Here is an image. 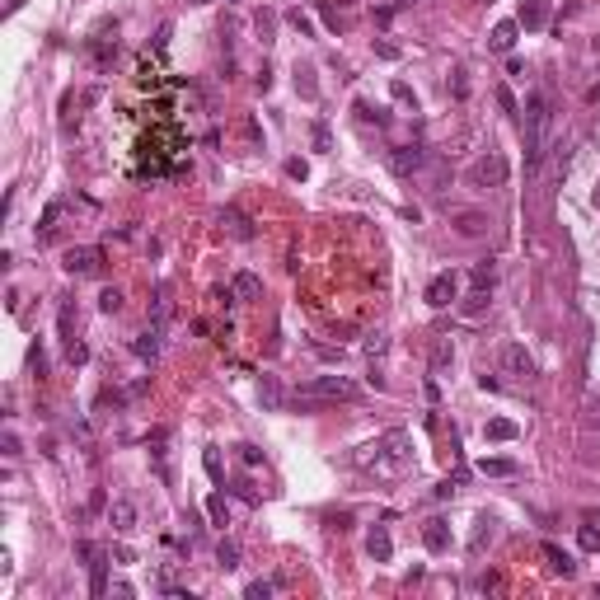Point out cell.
I'll return each instance as SVG.
<instances>
[{
  "label": "cell",
  "mask_w": 600,
  "mask_h": 600,
  "mask_svg": "<svg viewBox=\"0 0 600 600\" xmlns=\"http://www.w3.org/2000/svg\"><path fill=\"white\" fill-rule=\"evenodd\" d=\"M352 460H357V469L375 474V478H403L413 469V441H408V432H385L380 441L362 445Z\"/></svg>",
  "instance_id": "1"
},
{
  "label": "cell",
  "mask_w": 600,
  "mask_h": 600,
  "mask_svg": "<svg viewBox=\"0 0 600 600\" xmlns=\"http://www.w3.org/2000/svg\"><path fill=\"white\" fill-rule=\"evenodd\" d=\"M28 366H33V375H38V380H47V352H43V342H33V347H28Z\"/></svg>",
  "instance_id": "35"
},
{
  "label": "cell",
  "mask_w": 600,
  "mask_h": 600,
  "mask_svg": "<svg viewBox=\"0 0 600 600\" xmlns=\"http://www.w3.org/2000/svg\"><path fill=\"white\" fill-rule=\"evenodd\" d=\"M99 310H104V314H118V310H122V291L108 287L104 296H99Z\"/></svg>",
  "instance_id": "39"
},
{
  "label": "cell",
  "mask_w": 600,
  "mask_h": 600,
  "mask_svg": "<svg viewBox=\"0 0 600 600\" xmlns=\"http://www.w3.org/2000/svg\"><path fill=\"white\" fill-rule=\"evenodd\" d=\"M108 525H113L118 535H131V530H136V502H131V497H113V502H108Z\"/></svg>",
  "instance_id": "12"
},
{
  "label": "cell",
  "mask_w": 600,
  "mask_h": 600,
  "mask_svg": "<svg viewBox=\"0 0 600 600\" xmlns=\"http://www.w3.org/2000/svg\"><path fill=\"white\" fill-rule=\"evenodd\" d=\"M488 300H493V287H469V296L460 300V314H465V319H478V314L488 310Z\"/></svg>",
  "instance_id": "20"
},
{
  "label": "cell",
  "mask_w": 600,
  "mask_h": 600,
  "mask_svg": "<svg viewBox=\"0 0 600 600\" xmlns=\"http://www.w3.org/2000/svg\"><path fill=\"white\" fill-rule=\"evenodd\" d=\"M422 544H427V553H445V548H450V521H445V516L422 521Z\"/></svg>",
  "instance_id": "13"
},
{
  "label": "cell",
  "mask_w": 600,
  "mask_h": 600,
  "mask_svg": "<svg viewBox=\"0 0 600 600\" xmlns=\"http://www.w3.org/2000/svg\"><path fill=\"white\" fill-rule=\"evenodd\" d=\"M357 380L347 375H314L305 385H296V408H319V403H352L357 399Z\"/></svg>",
  "instance_id": "3"
},
{
  "label": "cell",
  "mask_w": 600,
  "mask_h": 600,
  "mask_svg": "<svg viewBox=\"0 0 600 600\" xmlns=\"http://www.w3.org/2000/svg\"><path fill=\"white\" fill-rule=\"evenodd\" d=\"M235 493L244 497V502H258V493H254V488H249V483H244V478H239V483H235Z\"/></svg>",
  "instance_id": "51"
},
{
  "label": "cell",
  "mask_w": 600,
  "mask_h": 600,
  "mask_svg": "<svg viewBox=\"0 0 600 600\" xmlns=\"http://www.w3.org/2000/svg\"><path fill=\"white\" fill-rule=\"evenodd\" d=\"M502 375H511V380H530L535 375V357L525 352V342H507L502 347Z\"/></svg>",
  "instance_id": "8"
},
{
  "label": "cell",
  "mask_w": 600,
  "mask_h": 600,
  "mask_svg": "<svg viewBox=\"0 0 600 600\" xmlns=\"http://www.w3.org/2000/svg\"><path fill=\"white\" fill-rule=\"evenodd\" d=\"M319 19L333 33H347V28L357 24V10H352V0H319Z\"/></svg>",
  "instance_id": "9"
},
{
  "label": "cell",
  "mask_w": 600,
  "mask_h": 600,
  "mask_svg": "<svg viewBox=\"0 0 600 600\" xmlns=\"http://www.w3.org/2000/svg\"><path fill=\"white\" fill-rule=\"evenodd\" d=\"M385 347H390V338H385V333H370V338H366V352H370V357H380Z\"/></svg>",
  "instance_id": "47"
},
{
  "label": "cell",
  "mask_w": 600,
  "mask_h": 600,
  "mask_svg": "<svg viewBox=\"0 0 600 600\" xmlns=\"http://www.w3.org/2000/svg\"><path fill=\"white\" fill-rule=\"evenodd\" d=\"M497 104H502V113H511V118L521 113V108H516V99H511V89H507V85H497Z\"/></svg>",
  "instance_id": "45"
},
{
  "label": "cell",
  "mask_w": 600,
  "mask_h": 600,
  "mask_svg": "<svg viewBox=\"0 0 600 600\" xmlns=\"http://www.w3.org/2000/svg\"><path fill=\"white\" fill-rule=\"evenodd\" d=\"M375 52L385 56V61H394V56H399V47H394V43H375Z\"/></svg>",
  "instance_id": "52"
},
{
  "label": "cell",
  "mask_w": 600,
  "mask_h": 600,
  "mask_svg": "<svg viewBox=\"0 0 600 600\" xmlns=\"http://www.w3.org/2000/svg\"><path fill=\"white\" fill-rule=\"evenodd\" d=\"M235 450H239V460H244L249 469H258V465H263V450H258V445H249V441H244V445H235Z\"/></svg>",
  "instance_id": "43"
},
{
  "label": "cell",
  "mask_w": 600,
  "mask_h": 600,
  "mask_svg": "<svg viewBox=\"0 0 600 600\" xmlns=\"http://www.w3.org/2000/svg\"><path fill=\"white\" fill-rule=\"evenodd\" d=\"M450 225H455V230H460L465 239H483L488 230H493L488 211H455V216H450Z\"/></svg>",
  "instance_id": "11"
},
{
  "label": "cell",
  "mask_w": 600,
  "mask_h": 600,
  "mask_svg": "<svg viewBox=\"0 0 600 600\" xmlns=\"http://www.w3.org/2000/svg\"><path fill=\"white\" fill-rule=\"evenodd\" d=\"M159 347H164V329H159V324H151L146 333H136V338H131V352H136L141 362H155Z\"/></svg>",
  "instance_id": "14"
},
{
  "label": "cell",
  "mask_w": 600,
  "mask_h": 600,
  "mask_svg": "<svg viewBox=\"0 0 600 600\" xmlns=\"http://www.w3.org/2000/svg\"><path fill=\"white\" fill-rule=\"evenodd\" d=\"M493 516H488V511H483V516H478V521H474V535H469V553H483V544H488V540H493Z\"/></svg>",
  "instance_id": "27"
},
{
  "label": "cell",
  "mask_w": 600,
  "mask_h": 600,
  "mask_svg": "<svg viewBox=\"0 0 600 600\" xmlns=\"http://www.w3.org/2000/svg\"><path fill=\"white\" fill-rule=\"evenodd\" d=\"M164 319H169V287H155V324L164 329Z\"/></svg>",
  "instance_id": "41"
},
{
  "label": "cell",
  "mask_w": 600,
  "mask_h": 600,
  "mask_svg": "<svg viewBox=\"0 0 600 600\" xmlns=\"http://www.w3.org/2000/svg\"><path fill=\"white\" fill-rule=\"evenodd\" d=\"M427 155H432V151H422V146H394L390 151V169L399 174V179H418Z\"/></svg>",
  "instance_id": "6"
},
{
  "label": "cell",
  "mask_w": 600,
  "mask_h": 600,
  "mask_svg": "<svg viewBox=\"0 0 600 600\" xmlns=\"http://www.w3.org/2000/svg\"><path fill=\"white\" fill-rule=\"evenodd\" d=\"M56 329H61V342H66V347L80 342L76 338V305H71V300H61V310H56Z\"/></svg>",
  "instance_id": "24"
},
{
  "label": "cell",
  "mask_w": 600,
  "mask_h": 600,
  "mask_svg": "<svg viewBox=\"0 0 600 600\" xmlns=\"http://www.w3.org/2000/svg\"><path fill=\"white\" fill-rule=\"evenodd\" d=\"M202 465H207L211 483H216V488H225V469H221V455H216V450H207V455H202Z\"/></svg>",
  "instance_id": "36"
},
{
  "label": "cell",
  "mask_w": 600,
  "mask_h": 600,
  "mask_svg": "<svg viewBox=\"0 0 600 600\" xmlns=\"http://www.w3.org/2000/svg\"><path fill=\"white\" fill-rule=\"evenodd\" d=\"M216 225H221V230H225L230 239H239V244H249V239L258 235V230H254V221H249L244 211H235V207H225V211H221V216H216Z\"/></svg>",
  "instance_id": "10"
},
{
  "label": "cell",
  "mask_w": 600,
  "mask_h": 600,
  "mask_svg": "<svg viewBox=\"0 0 600 600\" xmlns=\"http://www.w3.org/2000/svg\"><path fill=\"white\" fill-rule=\"evenodd\" d=\"M516 24L530 28V33H535V28H544V24H548V0H525V5H521V19H516Z\"/></svg>",
  "instance_id": "19"
},
{
  "label": "cell",
  "mask_w": 600,
  "mask_h": 600,
  "mask_svg": "<svg viewBox=\"0 0 600 600\" xmlns=\"http://www.w3.org/2000/svg\"><path fill=\"white\" fill-rule=\"evenodd\" d=\"M516 33H521L516 19H502V24L488 33V47H493V52H511V47H516Z\"/></svg>",
  "instance_id": "17"
},
{
  "label": "cell",
  "mask_w": 600,
  "mask_h": 600,
  "mask_svg": "<svg viewBox=\"0 0 600 600\" xmlns=\"http://www.w3.org/2000/svg\"><path fill=\"white\" fill-rule=\"evenodd\" d=\"M272 28H277V14H272V10H263V14H258V43H263V47L272 43Z\"/></svg>",
  "instance_id": "38"
},
{
  "label": "cell",
  "mask_w": 600,
  "mask_h": 600,
  "mask_svg": "<svg viewBox=\"0 0 600 600\" xmlns=\"http://www.w3.org/2000/svg\"><path fill=\"white\" fill-rule=\"evenodd\" d=\"M483 436H488V441H516V436H521V427H516L511 418H493L488 427H483Z\"/></svg>",
  "instance_id": "25"
},
{
  "label": "cell",
  "mask_w": 600,
  "mask_h": 600,
  "mask_svg": "<svg viewBox=\"0 0 600 600\" xmlns=\"http://www.w3.org/2000/svg\"><path fill=\"white\" fill-rule=\"evenodd\" d=\"M497 282V258H478L469 272V287H493Z\"/></svg>",
  "instance_id": "28"
},
{
  "label": "cell",
  "mask_w": 600,
  "mask_h": 600,
  "mask_svg": "<svg viewBox=\"0 0 600 600\" xmlns=\"http://www.w3.org/2000/svg\"><path fill=\"white\" fill-rule=\"evenodd\" d=\"M296 89H300L305 99H319V85H314V71H310V66H296Z\"/></svg>",
  "instance_id": "31"
},
{
  "label": "cell",
  "mask_w": 600,
  "mask_h": 600,
  "mask_svg": "<svg viewBox=\"0 0 600 600\" xmlns=\"http://www.w3.org/2000/svg\"><path fill=\"white\" fill-rule=\"evenodd\" d=\"M314 151H329V127H324V122L314 127Z\"/></svg>",
  "instance_id": "49"
},
{
  "label": "cell",
  "mask_w": 600,
  "mask_h": 600,
  "mask_svg": "<svg viewBox=\"0 0 600 600\" xmlns=\"http://www.w3.org/2000/svg\"><path fill=\"white\" fill-rule=\"evenodd\" d=\"M507 174H511V164H507V155H502V151H483V155L465 169V179H469L474 188H502V183H507Z\"/></svg>",
  "instance_id": "4"
},
{
  "label": "cell",
  "mask_w": 600,
  "mask_h": 600,
  "mask_svg": "<svg viewBox=\"0 0 600 600\" xmlns=\"http://www.w3.org/2000/svg\"><path fill=\"white\" fill-rule=\"evenodd\" d=\"M5 460H19V455H24V450H19V436H14V432H5Z\"/></svg>",
  "instance_id": "46"
},
{
  "label": "cell",
  "mask_w": 600,
  "mask_h": 600,
  "mask_svg": "<svg viewBox=\"0 0 600 600\" xmlns=\"http://www.w3.org/2000/svg\"><path fill=\"white\" fill-rule=\"evenodd\" d=\"M192 5H211V0H192Z\"/></svg>",
  "instance_id": "54"
},
{
  "label": "cell",
  "mask_w": 600,
  "mask_h": 600,
  "mask_svg": "<svg viewBox=\"0 0 600 600\" xmlns=\"http://www.w3.org/2000/svg\"><path fill=\"white\" fill-rule=\"evenodd\" d=\"M357 118H362V122H375V127H385V122H390V118H385V108L366 104V99H357Z\"/></svg>",
  "instance_id": "33"
},
{
  "label": "cell",
  "mask_w": 600,
  "mask_h": 600,
  "mask_svg": "<svg viewBox=\"0 0 600 600\" xmlns=\"http://www.w3.org/2000/svg\"><path fill=\"white\" fill-rule=\"evenodd\" d=\"M390 94H394V99H399L403 108H418V94H413V89H408L403 80H394V85H390Z\"/></svg>",
  "instance_id": "40"
},
{
  "label": "cell",
  "mask_w": 600,
  "mask_h": 600,
  "mask_svg": "<svg viewBox=\"0 0 600 600\" xmlns=\"http://www.w3.org/2000/svg\"><path fill=\"white\" fill-rule=\"evenodd\" d=\"M61 267H66L71 277H99V272H104V249H94V244L66 249V254H61Z\"/></svg>",
  "instance_id": "5"
},
{
  "label": "cell",
  "mask_w": 600,
  "mask_h": 600,
  "mask_svg": "<svg viewBox=\"0 0 600 600\" xmlns=\"http://www.w3.org/2000/svg\"><path fill=\"white\" fill-rule=\"evenodd\" d=\"M544 558H548V573H553V577H577L573 553H563L558 544H544Z\"/></svg>",
  "instance_id": "21"
},
{
  "label": "cell",
  "mask_w": 600,
  "mask_h": 600,
  "mask_svg": "<svg viewBox=\"0 0 600 600\" xmlns=\"http://www.w3.org/2000/svg\"><path fill=\"white\" fill-rule=\"evenodd\" d=\"M287 24H291V28H300V38H314V19L305 14V10H291V14H287Z\"/></svg>",
  "instance_id": "37"
},
{
  "label": "cell",
  "mask_w": 600,
  "mask_h": 600,
  "mask_svg": "<svg viewBox=\"0 0 600 600\" xmlns=\"http://www.w3.org/2000/svg\"><path fill=\"white\" fill-rule=\"evenodd\" d=\"M577 544L586 548V553H596V548H600V530H596V521H586L581 530H577Z\"/></svg>",
  "instance_id": "34"
},
{
  "label": "cell",
  "mask_w": 600,
  "mask_h": 600,
  "mask_svg": "<svg viewBox=\"0 0 600 600\" xmlns=\"http://www.w3.org/2000/svg\"><path fill=\"white\" fill-rule=\"evenodd\" d=\"M287 174H291V179H300V183L310 179V169H305V159H291V164H287Z\"/></svg>",
  "instance_id": "48"
},
{
  "label": "cell",
  "mask_w": 600,
  "mask_h": 600,
  "mask_svg": "<svg viewBox=\"0 0 600 600\" xmlns=\"http://www.w3.org/2000/svg\"><path fill=\"white\" fill-rule=\"evenodd\" d=\"M460 300V277L455 272H436L432 282H427V305L432 310H445V305H455Z\"/></svg>",
  "instance_id": "7"
},
{
  "label": "cell",
  "mask_w": 600,
  "mask_h": 600,
  "mask_svg": "<svg viewBox=\"0 0 600 600\" xmlns=\"http://www.w3.org/2000/svg\"><path fill=\"white\" fill-rule=\"evenodd\" d=\"M596 207H600V183H596Z\"/></svg>",
  "instance_id": "53"
},
{
  "label": "cell",
  "mask_w": 600,
  "mask_h": 600,
  "mask_svg": "<svg viewBox=\"0 0 600 600\" xmlns=\"http://www.w3.org/2000/svg\"><path fill=\"white\" fill-rule=\"evenodd\" d=\"M525 164H530V174H540V164L548 155V141H553V108H548V94L544 89H535L530 99H525Z\"/></svg>",
  "instance_id": "2"
},
{
  "label": "cell",
  "mask_w": 600,
  "mask_h": 600,
  "mask_svg": "<svg viewBox=\"0 0 600 600\" xmlns=\"http://www.w3.org/2000/svg\"><path fill=\"white\" fill-rule=\"evenodd\" d=\"M455 362V347H450V338H436L432 342V380L436 375H445V366Z\"/></svg>",
  "instance_id": "23"
},
{
  "label": "cell",
  "mask_w": 600,
  "mask_h": 600,
  "mask_svg": "<svg viewBox=\"0 0 600 600\" xmlns=\"http://www.w3.org/2000/svg\"><path fill=\"white\" fill-rule=\"evenodd\" d=\"M244 596H249V600H272V581H263V577H258V581H249Z\"/></svg>",
  "instance_id": "42"
},
{
  "label": "cell",
  "mask_w": 600,
  "mask_h": 600,
  "mask_svg": "<svg viewBox=\"0 0 600 600\" xmlns=\"http://www.w3.org/2000/svg\"><path fill=\"white\" fill-rule=\"evenodd\" d=\"M422 183H427V192H445V183H450V164H445L441 155H427V164H422Z\"/></svg>",
  "instance_id": "15"
},
{
  "label": "cell",
  "mask_w": 600,
  "mask_h": 600,
  "mask_svg": "<svg viewBox=\"0 0 600 600\" xmlns=\"http://www.w3.org/2000/svg\"><path fill=\"white\" fill-rule=\"evenodd\" d=\"M258 403L267 408V413L282 408V385H277V375H263V380H258Z\"/></svg>",
  "instance_id": "22"
},
{
  "label": "cell",
  "mask_w": 600,
  "mask_h": 600,
  "mask_svg": "<svg viewBox=\"0 0 600 600\" xmlns=\"http://www.w3.org/2000/svg\"><path fill=\"white\" fill-rule=\"evenodd\" d=\"M169 33H174V28H169V24H159V33H155V47H159V52L169 47Z\"/></svg>",
  "instance_id": "50"
},
{
  "label": "cell",
  "mask_w": 600,
  "mask_h": 600,
  "mask_svg": "<svg viewBox=\"0 0 600 600\" xmlns=\"http://www.w3.org/2000/svg\"><path fill=\"white\" fill-rule=\"evenodd\" d=\"M478 469L488 474V478H516V460H502V455H497V460H483V465H478Z\"/></svg>",
  "instance_id": "29"
},
{
  "label": "cell",
  "mask_w": 600,
  "mask_h": 600,
  "mask_svg": "<svg viewBox=\"0 0 600 600\" xmlns=\"http://www.w3.org/2000/svg\"><path fill=\"white\" fill-rule=\"evenodd\" d=\"M207 516H211V525H216V530H225V525H230V502H225V493H211L207 497Z\"/></svg>",
  "instance_id": "26"
},
{
  "label": "cell",
  "mask_w": 600,
  "mask_h": 600,
  "mask_svg": "<svg viewBox=\"0 0 600 600\" xmlns=\"http://www.w3.org/2000/svg\"><path fill=\"white\" fill-rule=\"evenodd\" d=\"M216 563H221L225 573H235V568H239V544H235V540H221V544H216Z\"/></svg>",
  "instance_id": "30"
},
{
  "label": "cell",
  "mask_w": 600,
  "mask_h": 600,
  "mask_svg": "<svg viewBox=\"0 0 600 600\" xmlns=\"http://www.w3.org/2000/svg\"><path fill=\"white\" fill-rule=\"evenodd\" d=\"M66 362H71V366H85V362H89V347H85V342H71V347H66Z\"/></svg>",
  "instance_id": "44"
},
{
  "label": "cell",
  "mask_w": 600,
  "mask_h": 600,
  "mask_svg": "<svg viewBox=\"0 0 600 600\" xmlns=\"http://www.w3.org/2000/svg\"><path fill=\"white\" fill-rule=\"evenodd\" d=\"M61 207H66V202H47V211H43V225H38V239H52V230H56V216H61Z\"/></svg>",
  "instance_id": "32"
},
{
  "label": "cell",
  "mask_w": 600,
  "mask_h": 600,
  "mask_svg": "<svg viewBox=\"0 0 600 600\" xmlns=\"http://www.w3.org/2000/svg\"><path fill=\"white\" fill-rule=\"evenodd\" d=\"M366 553L375 558V563H390V553H394V544H390V530L385 525H375L370 535H366Z\"/></svg>",
  "instance_id": "18"
},
{
  "label": "cell",
  "mask_w": 600,
  "mask_h": 600,
  "mask_svg": "<svg viewBox=\"0 0 600 600\" xmlns=\"http://www.w3.org/2000/svg\"><path fill=\"white\" fill-rule=\"evenodd\" d=\"M230 296H235L239 305H244V300H258V296H263V277H258V272H235Z\"/></svg>",
  "instance_id": "16"
}]
</instances>
